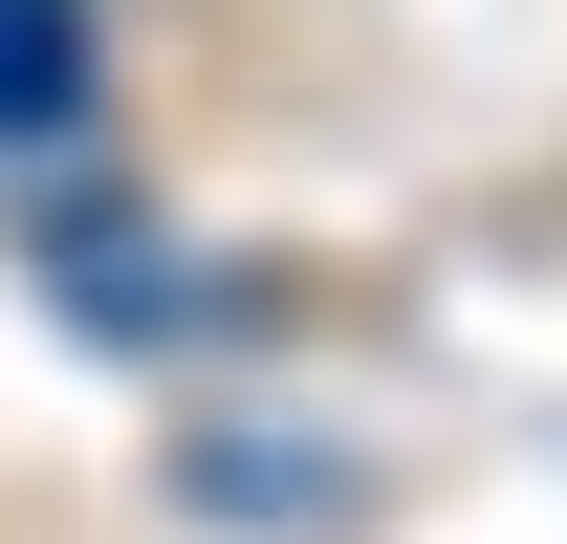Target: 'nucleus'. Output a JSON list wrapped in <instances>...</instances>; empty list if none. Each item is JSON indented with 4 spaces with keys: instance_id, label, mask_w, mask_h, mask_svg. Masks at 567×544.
I'll return each instance as SVG.
<instances>
[{
    "instance_id": "f257e3e1",
    "label": "nucleus",
    "mask_w": 567,
    "mask_h": 544,
    "mask_svg": "<svg viewBox=\"0 0 567 544\" xmlns=\"http://www.w3.org/2000/svg\"><path fill=\"white\" fill-rule=\"evenodd\" d=\"M87 109V0H0V132H66Z\"/></svg>"
},
{
    "instance_id": "f03ea898",
    "label": "nucleus",
    "mask_w": 567,
    "mask_h": 544,
    "mask_svg": "<svg viewBox=\"0 0 567 544\" xmlns=\"http://www.w3.org/2000/svg\"><path fill=\"white\" fill-rule=\"evenodd\" d=\"M197 501H350V458H262V436H218Z\"/></svg>"
}]
</instances>
